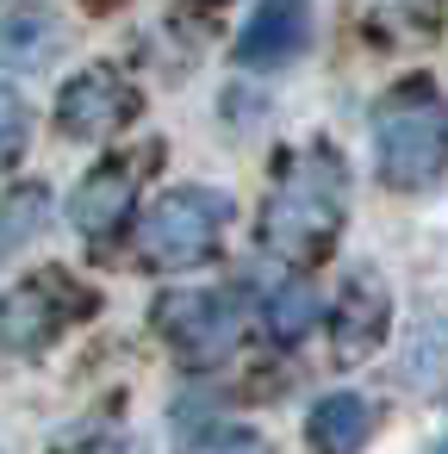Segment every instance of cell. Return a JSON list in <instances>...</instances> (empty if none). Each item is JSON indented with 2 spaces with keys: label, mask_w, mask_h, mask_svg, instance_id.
Listing matches in <instances>:
<instances>
[{
  "label": "cell",
  "mask_w": 448,
  "mask_h": 454,
  "mask_svg": "<svg viewBox=\"0 0 448 454\" xmlns=\"http://www.w3.org/2000/svg\"><path fill=\"white\" fill-rule=\"evenodd\" d=\"M131 113H138V94H131V82L113 75V69H82V75L57 94V125H63L69 137H106V131H119Z\"/></svg>",
  "instance_id": "obj_6"
},
{
  "label": "cell",
  "mask_w": 448,
  "mask_h": 454,
  "mask_svg": "<svg viewBox=\"0 0 448 454\" xmlns=\"http://www.w3.org/2000/svg\"><path fill=\"white\" fill-rule=\"evenodd\" d=\"M200 454H274V448H268L255 429H224V435H212Z\"/></svg>",
  "instance_id": "obj_16"
},
{
  "label": "cell",
  "mask_w": 448,
  "mask_h": 454,
  "mask_svg": "<svg viewBox=\"0 0 448 454\" xmlns=\"http://www.w3.org/2000/svg\"><path fill=\"white\" fill-rule=\"evenodd\" d=\"M429 454H448V435H442V442H436V448H429Z\"/></svg>",
  "instance_id": "obj_17"
},
{
  "label": "cell",
  "mask_w": 448,
  "mask_h": 454,
  "mask_svg": "<svg viewBox=\"0 0 448 454\" xmlns=\"http://www.w3.org/2000/svg\"><path fill=\"white\" fill-rule=\"evenodd\" d=\"M373 150H380L386 187H398V193H417V187L442 181V162H448V106H442V94L423 75L398 82L373 106Z\"/></svg>",
  "instance_id": "obj_2"
},
{
  "label": "cell",
  "mask_w": 448,
  "mask_h": 454,
  "mask_svg": "<svg viewBox=\"0 0 448 454\" xmlns=\"http://www.w3.org/2000/svg\"><path fill=\"white\" fill-rule=\"evenodd\" d=\"M311 448L318 454H355L367 435H373V404L355 398V392H330L318 411H311Z\"/></svg>",
  "instance_id": "obj_10"
},
{
  "label": "cell",
  "mask_w": 448,
  "mask_h": 454,
  "mask_svg": "<svg viewBox=\"0 0 448 454\" xmlns=\"http://www.w3.org/2000/svg\"><path fill=\"white\" fill-rule=\"evenodd\" d=\"M131 212H138V175H131V162H100V168L75 187V200H69L75 231L94 237V243L119 237Z\"/></svg>",
  "instance_id": "obj_7"
},
{
  "label": "cell",
  "mask_w": 448,
  "mask_h": 454,
  "mask_svg": "<svg viewBox=\"0 0 448 454\" xmlns=\"http://www.w3.org/2000/svg\"><path fill=\"white\" fill-rule=\"evenodd\" d=\"M51 218V193L44 187H13L0 200V255H20Z\"/></svg>",
  "instance_id": "obj_13"
},
{
  "label": "cell",
  "mask_w": 448,
  "mask_h": 454,
  "mask_svg": "<svg viewBox=\"0 0 448 454\" xmlns=\"http://www.w3.org/2000/svg\"><path fill=\"white\" fill-rule=\"evenodd\" d=\"M398 380L411 392H442L448 386V317H436V324H423L411 336V348L398 361Z\"/></svg>",
  "instance_id": "obj_12"
},
{
  "label": "cell",
  "mask_w": 448,
  "mask_h": 454,
  "mask_svg": "<svg viewBox=\"0 0 448 454\" xmlns=\"http://www.w3.org/2000/svg\"><path fill=\"white\" fill-rule=\"evenodd\" d=\"M57 51V20L44 7H0V63H38Z\"/></svg>",
  "instance_id": "obj_11"
},
{
  "label": "cell",
  "mask_w": 448,
  "mask_h": 454,
  "mask_svg": "<svg viewBox=\"0 0 448 454\" xmlns=\"http://www.w3.org/2000/svg\"><path fill=\"white\" fill-rule=\"evenodd\" d=\"M305 38H311V7L305 0H262L249 13V26H243V38H237V63L274 69L293 51H305Z\"/></svg>",
  "instance_id": "obj_8"
},
{
  "label": "cell",
  "mask_w": 448,
  "mask_h": 454,
  "mask_svg": "<svg viewBox=\"0 0 448 454\" xmlns=\"http://www.w3.org/2000/svg\"><path fill=\"white\" fill-rule=\"evenodd\" d=\"M386 317H392V299L373 274H355L342 286V305H336V355L342 361H361L386 342Z\"/></svg>",
  "instance_id": "obj_9"
},
{
  "label": "cell",
  "mask_w": 448,
  "mask_h": 454,
  "mask_svg": "<svg viewBox=\"0 0 448 454\" xmlns=\"http://www.w3.org/2000/svg\"><path fill=\"white\" fill-rule=\"evenodd\" d=\"M342 200H349V181H342V168L330 156L311 150V156L287 162L280 187L262 206V243L293 268L330 255V243L342 231Z\"/></svg>",
  "instance_id": "obj_1"
},
{
  "label": "cell",
  "mask_w": 448,
  "mask_h": 454,
  "mask_svg": "<svg viewBox=\"0 0 448 454\" xmlns=\"http://www.w3.org/2000/svg\"><path fill=\"white\" fill-rule=\"evenodd\" d=\"M88 299L63 280V274H44V280H26L13 293H0V348L7 355H38Z\"/></svg>",
  "instance_id": "obj_5"
},
{
  "label": "cell",
  "mask_w": 448,
  "mask_h": 454,
  "mask_svg": "<svg viewBox=\"0 0 448 454\" xmlns=\"http://www.w3.org/2000/svg\"><path fill=\"white\" fill-rule=\"evenodd\" d=\"M156 330L193 361V367H212L237 348V305L224 293H162L156 299Z\"/></svg>",
  "instance_id": "obj_4"
},
{
  "label": "cell",
  "mask_w": 448,
  "mask_h": 454,
  "mask_svg": "<svg viewBox=\"0 0 448 454\" xmlns=\"http://www.w3.org/2000/svg\"><path fill=\"white\" fill-rule=\"evenodd\" d=\"M224 224H231V200L218 187H175L144 212V255L162 268L206 262L218 249Z\"/></svg>",
  "instance_id": "obj_3"
},
{
  "label": "cell",
  "mask_w": 448,
  "mask_h": 454,
  "mask_svg": "<svg viewBox=\"0 0 448 454\" xmlns=\"http://www.w3.org/2000/svg\"><path fill=\"white\" fill-rule=\"evenodd\" d=\"M26 137H32V113H26V100H20L13 88H0V168L20 162Z\"/></svg>",
  "instance_id": "obj_15"
},
{
  "label": "cell",
  "mask_w": 448,
  "mask_h": 454,
  "mask_svg": "<svg viewBox=\"0 0 448 454\" xmlns=\"http://www.w3.org/2000/svg\"><path fill=\"white\" fill-rule=\"evenodd\" d=\"M311 324H318V293H311L305 280H293V286H280V293L268 299V336H274V342H299Z\"/></svg>",
  "instance_id": "obj_14"
}]
</instances>
